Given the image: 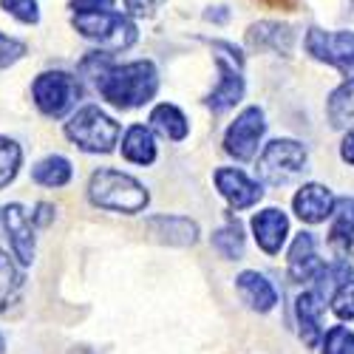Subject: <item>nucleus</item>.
<instances>
[{
    "label": "nucleus",
    "instance_id": "nucleus-1",
    "mask_svg": "<svg viewBox=\"0 0 354 354\" xmlns=\"http://www.w3.org/2000/svg\"><path fill=\"white\" fill-rule=\"evenodd\" d=\"M82 68H94V82L97 91L102 94V100H108L111 105L131 111L139 108L145 102H151L156 97L159 88V77H156V66L151 60H136L128 66H113L111 54H91L82 60Z\"/></svg>",
    "mask_w": 354,
    "mask_h": 354
},
{
    "label": "nucleus",
    "instance_id": "nucleus-2",
    "mask_svg": "<svg viewBox=\"0 0 354 354\" xmlns=\"http://www.w3.org/2000/svg\"><path fill=\"white\" fill-rule=\"evenodd\" d=\"M88 198L91 204L111 213H139L147 207V190L142 182H136L133 176L120 173V170H111V167H100L91 182H88Z\"/></svg>",
    "mask_w": 354,
    "mask_h": 354
},
{
    "label": "nucleus",
    "instance_id": "nucleus-3",
    "mask_svg": "<svg viewBox=\"0 0 354 354\" xmlns=\"http://www.w3.org/2000/svg\"><path fill=\"white\" fill-rule=\"evenodd\" d=\"M66 136L85 153H111L120 142V122L102 108L85 105L66 122Z\"/></svg>",
    "mask_w": 354,
    "mask_h": 354
},
{
    "label": "nucleus",
    "instance_id": "nucleus-4",
    "mask_svg": "<svg viewBox=\"0 0 354 354\" xmlns=\"http://www.w3.org/2000/svg\"><path fill=\"white\" fill-rule=\"evenodd\" d=\"M71 26L105 51H125L136 43V26L120 12H74Z\"/></svg>",
    "mask_w": 354,
    "mask_h": 354
},
{
    "label": "nucleus",
    "instance_id": "nucleus-5",
    "mask_svg": "<svg viewBox=\"0 0 354 354\" xmlns=\"http://www.w3.org/2000/svg\"><path fill=\"white\" fill-rule=\"evenodd\" d=\"M32 97L35 105L46 113V116H66L82 97V85L74 74L68 71H46L35 80L32 85Z\"/></svg>",
    "mask_w": 354,
    "mask_h": 354
},
{
    "label": "nucleus",
    "instance_id": "nucleus-6",
    "mask_svg": "<svg viewBox=\"0 0 354 354\" xmlns=\"http://www.w3.org/2000/svg\"><path fill=\"white\" fill-rule=\"evenodd\" d=\"M306 167V147L295 139H272L258 159V173L267 185H289Z\"/></svg>",
    "mask_w": 354,
    "mask_h": 354
},
{
    "label": "nucleus",
    "instance_id": "nucleus-7",
    "mask_svg": "<svg viewBox=\"0 0 354 354\" xmlns=\"http://www.w3.org/2000/svg\"><path fill=\"white\" fill-rule=\"evenodd\" d=\"M306 51L315 57V60L335 66L343 77H354V32H323V28H309Z\"/></svg>",
    "mask_w": 354,
    "mask_h": 354
},
{
    "label": "nucleus",
    "instance_id": "nucleus-8",
    "mask_svg": "<svg viewBox=\"0 0 354 354\" xmlns=\"http://www.w3.org/2000/svg\"><path fill=\"white\" fill-rule=\"evenodd\" d=\"M267 131V122H263V111L261 108H247L239 120H235L227 133H224V151L235 159V162H250L258 153L261 136Z\"/></svg>",
    "mask_w": 354,
    "mask_h": 354
},
{
    "label": "nucleus",
    "instance_id": "nucleus-9",
    "mask_svg": "<svg viewBox=\"0 0 354 354\" xmlns=\"http://www.w3.org/2000/svg\"><path fill=\"white\" fill-rule=\"evenodd\" d=\"M0 224H3V230L9 235L15 258L23 267H28V263L35 261V227H32L28 213L20 204H6V207H0Z\"/></svg>",
    "mask_w": 354,
    "mask_h": 354
},
{
    "label": "nucleus",
    "instance_id": "nucleus-10",
    "mask_svg": "<svg viewBox=\"0 0 354 354\" xmlns=\"http://www.w3.org/2000/svg\"><path fill=\"white\" fill-rule=\"evenodd\" d=\"M213 179H216L218 193L230 201V207H235V210H247V207H252V204H258V201H261V196H263L261 185H258V182H252L244 170H235V167H218Z\"/></svg>",
    "mask_w": 354,
    "mask_h": 354
},
{
    "label": "nucleus",
    "instance_id": "nucleus-11",
    "mask_svg": "<svg viewBox=\"0 0 354 354\" xmlns=\"http://www.w3.org/2000/svg\"><path fill=\"white\" fill-rule=\"evenodd\" d=\"M216 68L221 80L213 88V94L207 97V108L216 113H224L244 100V77H241V66L227 63L224 57H216Z\"/></svg>",
    "mask_w": 354,
    "mask_h": 354
},
{
    "label": "nucleus",
    "instance_id": "nucleus-12",
    "mask_svg": "<svg viewBox=\"0 0 354 354\" xmlns=\"http://www.w3.org/2000/svg\"><path fill=\"white\" fill-rule=\"evenodd\" d=\"M292 207H295V216L306 224H320L326 221L335 210V196L329 187L323 185H304L292 198Z\"/></svg>",
    "mask_w": 354,
    "mask_h": 354
},
{
    "label": "nucleus",
    "instance_id": "nucleus-13",
    "mask_svg": "<svg viewBox=\"0 0 354 354\" xmlns=\"http://www.w3.org/2000/svg\"><path fill=\"white\" fill-rule=\"evenodd\" d=\"M289 278L292 281H315L317 272L323 270V261L317 255V244H315V235L312 232H301L298 239L292 241L289 247Z\"/></svg>",
    "mask_w": 354,
    "mask_h": 354
},
{
    "label": "nucleus",
    "instance_id": "nucleus-14",
    "mask_svg": "<svg viewBox=\"0 0 354 354\" xmlns=\"http://www.w3.org/2000/svg\"><path fill=\"white\" fill-rule=\"evenodd\" d=\"M295 315L301 323V337L309 348H315L323 340V315H326V298L312 292H304L298 301H295Z\"/></svg>",
    "mask_w": 354,
    "mask_h": 354
},
{
    "label": "nucleus",
    "instance_id": "nucleus-15",
    "mask_svg": "<svg viewBox=\"0 0 354 354\" xmlns=\"http://www.w3.org/2000/svg\"><path fill=\"white\" fill-rule=\"evenodd\" d=\"M252 232H255V241H258V247L263 252H267V255H278L281 247H283V241H286V235H289V218L278 207L261 210L252 218Z\"/></svg>",
    "mask_w": 354,
    "mask_h": 354
},
{
    "label": "nucleus",
    "instance_id": "nucleus-16",
    "mask_svg": "<svg viewBox=\"0 0 354 354\" xmlns=\"http://www.w3.org/2000/svg\"><path fill=\"white\" fill-rule=\"evenodd\" d=\"M145 227L151 230V235H156L159 241H165L170 247H193L198 241L196 221H190L185 216H153L145 221Z\"/></svg>",
    "mask_w": 354,
    "mask_h": 354
},
{
    "label": "nucleus",
    "instance_id": "nucleus-17",
    "mask_svg": "<svg viewBox=\"0 0 354 354\" xmlns=\"http://www.w3.org/2000/svg\"><path fill=\"white\" fill-rule=\"evenodd\" d=\"M247 43L252 48H272L278 54H289L295 46V28L286 23H272V20H263L250 26L247 32Z\"/></svg>",
    "mask_w": 354,
    "mask_h": 354
},
{
    "label": "nucleus",
    "instance_id": "nucleus-18",
    "mask_svg": "<svg viewBox=\"0 0 354 354\" xmlns=\"http://www.w3.org/2000/svg\"><path fill=\"white\" fill-rule=\"evenodd\" d=\"M235 289H239L244 304H250V309H255V312H270L278 304L275 286L258 272H241L235 278Z\"/></svg>",
    "mask_w": 354,
    "mask_h": 354
},
{
    "label": "nucleus",
    "instance_id": "nucleus-19",
    "mask_svg": "<svg viewBox=\"0 0 354 354\" xmlns=\"http://www.w3.org/2000/svg\"><path fill=\"white\" fill-rule=\"evenodd\" d=\"M122 156L133 165H153L156 162V142L145 125H131L122 139Z\"/></svg>",
    "mask_w": 354,
    "mask_h": 354
},
{
    "label": "nucleus",
    "instance_id": "nucleus-20",
    "mask_svg": "<svg viewBox=\"0 0 354 354\" xmlns=\"http://www.w3.org/2000/svg\"><path fill=\"white\" fill-rule=\"evenodd\" d=\"M329 241L340 252H348L354 241V198H337L335 210H332V230H329Z\"/></svg>",
    "mask_w": 354,
    "mask_h": 354
},
{
    "label": "nucleus",
    "instance_id": "nucleus-21",
    "mask_svg": "<svg viewBox=\"0 0 354 354\" xmlns=\"http://www.w3.org/2000/svg\"><path fill=\"white\" fill-rule=\"evenodd\" d=\"M151 125H153L156 133H162L170 142H182L187 136V131H190L187 116L176 105H167V102H162V105H156L151 111Z\"/></svg>",
    "mask_w": 354,
    "mask_h": 354
},
{
    "label": "nucleus",
    "instance_id": "nucleus-22",
    "mask_svg": "<svg viewBox=\"0 0 354 354\" xmlns=\"http://www.w3.org/2000/svg\"><path fill=\"white\" fill-rule=\"evenodd\" d=\"M71 162L66 156H46L43 162L35 165L32 179L43 187H66L71 182Z\"/></svg>",
    "mask_w": 354,
    "mask_h": 354
},
{
    "label": "nucleus",
    "instance_id": "nucleus-23",
    "mask_svg": "<svg viewBox=\"0 0 354 354\" xmlns=\"http://www.w3.org/2000/svg\"><path fill=\"white\" fill-rule=\"evenodd\" d=\"M329 120L335 128H343L354 122V77H348L337 91L329 97Z\"/></svg>",
    "mask_w": 354,
    "mask_h": 354
},
{
    "label": "nucleus",
    "instance_id": "nucleus-24",
    "mask_svg": "<svg viewBox=\"0 0 354 354\" xmlns=\"http://www.w3.org/2000/svg\"><path fill=\"white\" fill-rule=\"evenodd\" d=\"M20 286H23L20 270L15 267V261H12L3 250H0V312L17 301Z\"/></svg>",
    "mask_w": 354,
    "mask_h": 354
},
{
    "label": "nucleus",
    "instance_id": "nucleus-25",
    "mask_svg": "<svg viewBox=\"0 0 354 354\" xmlns=\"http://www.w3.org/2000/svg\"><path fill=\"white\" fill-rule=\"evenodd\" d=\"M213 247L224 258H235V261H239L244 255V230H241V224L235 221V218H230L221 230H216L213 232Z\"/></svg>",
    "mask_w": 354,
    "mask_h": 354
},
{
    "label": "nucleus",
    "instance_id": "nucleus-26",
    "mask_svg": "<svg viewBox=\"0 0 354 354\" xmlns=\"http://www.w3.org/2000/svg\"><path fill=\"white\" fill-rule=\"evenodd\" d=\"M351 278V267H348V261H343V258H337V261H332V263H323V270L317 272V295H323V298H332V292L337 289V286H343L346 281Z\"/></svg>",
    "mask_w": 354,
    "mask_h": 354
},
{
    "label": "nucleus",
    "instance_id": "nucleus-27",
    "mask_svg": "<svg viewBox=\"0 0 354 354\" xmlns=\"http://www.w3.org/2000/svg\"><path fill=\"white\" fill-rule=\"evenodd\" d=\"M20 162H23L20 145L15 139H9V136H0V190L15 182V176L20 170Z\"/></svg>",
    "mask_w": 354,
    "mask_h": 354
},
{
    "label": "nucleus",
    "instance_id": "nucleus-28",
    "mask_svg": "<svg viewBox=\"0 0 354 354\" xmlns=\"http://www.w3.org/2000/svg\"><path fill=\"white\" fill-rule=\"evenodd\" d=\"M323 354H354V332L346 326H332L323 337Z\"/></svg>",
    "mask_w": 354,
    "mask_h": 354
},
{
    "label": "nucleus",
    "instance_id": "nucleus-29",
    "mask_svg": "<svg viewBox=\"0 0 354 354\" xmlns=\"http://www.w3.org/2000/svg\"><path fill=\"white\" fill-rule=\"evenodd\" d=\"M332 312L340 320H354V281L351 278L332 292Z\"/></svg>",
    "mask_w": 354,
    "mask_h": 354
},
{
    "label": "nucleus",
    "instance_id": "nucleus-30",
    "mask_svg": "<svg viewBox=\"0 0 354 354\" xmlns=\"http://www.w3.org/2000/svg\"><path fill=\"white\" fill-rule=\"evenodd\" d=\"M12 17H17L20 23H37L40 20V12H37V0H0Z\"/></svg>",
    "mask_w": 354,
    "mask_h": 354
},
{
    "label": "nucleus",
    "instance_id": "nucleus-31",
    "mask_svg": "<svg viewBox=\"0 0 354 354\" xmlns=\"http://www.w3.org/2000/svg\"><path fill=\"white\" fill-rule=\"evenodd\" d=\"M26 54V43L12 40L6 35H0V68H9L12 63H17L20 57Z\"/></svg>",
    "mask_w": 354,
    "mask_h": 354
},
{
    "label": "nucleus",
    "instance_id": "nucleus-32",
    "mask_svg": "<svg viewBox=\"0 0 354 354\" xmlns=\"http://www.w3.org/2000/svg\"><path fill=\"white\" fill-rule=\"evenodd\" d=\"M125 6L133 17H153L165 6V0H125Z\"/></svg>",
    "mask_w": 354,
    "mask_h": 354
},
{
    "label": "nucleus",
    "instance_id": "nucleus-33",
    "mask_svg": "<svg viewBox=\"0 0 354 354\" xmlns=\"http://www.w3.org/2000/svg\"><path fill=\"white\" fill-rule=\"evenodd\" d=\"M116 0H71V12H105L113 9Z\"/></svg>",
    "mask_w": 354,
    "mask_h": 354
},
{
    "label": "nucleus",
    "instance_id": "nucleus-34",
    "mask_svg": "<svg viewBox=\"0 0 354 354\" xmlns=\"http://www.w3.org/2000/svg\"><path fill=\"white\" fill-rule=\"evenodd\" d=\"M51 218H54V207H51V204H46V201H40V204H37V210L32 213V224L46 227Z\"/></svg>",
    "mask_w": 354,
    "mask_h": 354
},
{
    "label": "nucleus",
    "instance_id": "nucleus-35",
    "mask_svg": "<svg viewBox=\"0 0 354 354\" xmlns=\"http://www.w3.org/2000/svg\"><path fill=\"white\" fill-rule=\"evenodd\" d=\"M340 159L346 165H354V131H348L343 136V145H340Z\"/></svg>",
    "mask_w": 354,
    "mask_h": 354
},
{
    "label": "nucleus",
    "instance_id": "nucleus-36",
    "mask_svg": "<svg viewBox=\"0 0 354 354\" xmlns=\"http://www.w3.org/2000/svg\"><path fill=\"white\" fill-rule=\"evenodd\" d=\"M204 17H207V20H213V23H224L230 15H227V9H224V6H218V9H210V12L204 15Z\"/></svg>",
    "mask_w": 354,
    "mask_h": 354
},
{
    "label": "nucleus",
    "instance_id": "nucleus-37",
    "mask_svg": "<svg viewBox=\"0 0 354 354\" xmlns=\"http://www.w3.org/2000/svg\"><path fill=\"white\" fill-rule=\"evenodd\" d=\"M71 354H94V351H91V348H74Z\"/></svg>",
    "mask_w": 354,
    "mask_h": 354
},
{
    "label": "nucleus",
    "instance_id": "nucleus-38",
    "mask_svg": "<svg viewBox=\"0 0 354 354\" xmlns=\"http://www.w3.org/2000/svg\"><path fill=\"white\" fill-rule=\"evenodd\" d=\"M0 354H3V337H0Z\"/></svg>",
    "mask_w": 354,
    "mask_h": 354
},
{
    "label": "nucleus",
    "instance_id": "nucleus-39",
    "mask_svg": "<svg viewBox=\"0 0 354 354\" xmlns=\"http://www.w3.org/2000/svg\"><path fill=\"white\" fill-rule=\"evenodd\" d=\"M351 3H354V0H351Z\"/></svg>",
    "mask_w": 354,
    "mask_h": 354
}]
</instances>
